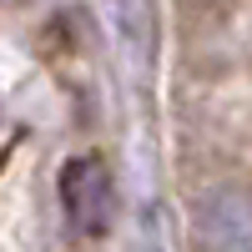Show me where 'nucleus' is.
I'll list each match as a JSON object with an SVG mask.
<instances>
[{
	"label": "nucleus",
	"mask_w": 252,
	"mask_h": 252,
	"mask_svg": "<svg viewBox=\"0 0 252 252\" xmlns=\"http://www.w3.org/2000/svg\"><path fill=\"white\" fill-rule=\"evenodd\" d=\"M61 207L81 237H101L116 217V187L101 157H71L61 166Z\"/></svg>",
	"instance_id": "nucleus-1"
},
{
	"label": "nucleus",
	"mask_w": 252,
	"mask_h": 252,
	"mask_svg": "<svg viewBox=\"0 0 252 252\" xmlns=\"http://www.w3.org/2000/svg\"><path fill=\"white\" fill-rule=\"evenodd\" d=\"M192 242L202 252H252V192L217 187L197 202Z\"/></svg>",
	"instance_id": "nucleus-2"
}]
</instances>
